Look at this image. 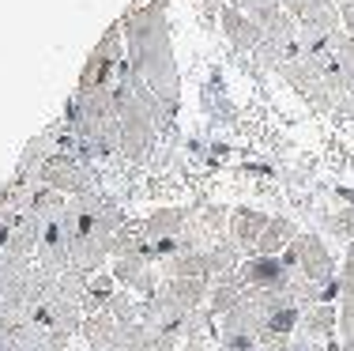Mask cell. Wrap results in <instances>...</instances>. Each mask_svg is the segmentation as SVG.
Here are the masks:
<instances>
[{
  "label": "cell",
  "mask_w": 354,
  "mask_h": 351,
  "mask_svg": "<svg viewBox=\"0 0 354 351\" xmlns=\"http://www.w3.org/2000/svg\"><path fill=\"white\" fill-rule=\"evenodd\" d=\"M121 30H124V57H129V64L170 110H177L181 106V72H177V57L170 46L166 12L155 4H140L121 19Z\"/></svg>",
  "instance_id": "cell-1"
},
{
  "label": "cell",
  "mask_w": 354,
  "mask_h": 351,
  "mask_svg": "<svg viewBox=\"0 0 354 351\" xmlns=\"http://www.w3.org/2000/svg\"><path fill=\"white\" fill-rule=\"evenodd\" d=\"M238 280L245 283L249 291H286L294 280H298V272L286 264V257L252 253V257H245V261H241Z\"/></svg>",
  "instance_id": "cell-2"
},
{
  "label": "cell",
  "mask_w": 354,
  "mask_h": 351,
  "mask_svg": "<svg viewBox=\"0 0 354 351\" xmlns=\"http://www.w3.org/2000/svg\"><path fill=\"white\" fill-rule=\"evenodd\" d=\"M113 280L124 283L129 291H136L140 298H151L158 287H162V272H158V264H151L143 253H136V249H129V253H117L113 261Z\"/></svg>",
  "instance_id": "cell-3"
},
{
  "label": "cell",
  "mask_w": 354,
  "mask_h": 351,
  "mask_svg": "<svg viewBox=\"0 0 354 351\" xmlns=\"http://www.w3.org/2000/svg\"><path fill=\"white\" fill-rule=\"evenodd\" d=\"M218 27H223L226 42H230L241 57H252V53H257V46L264 42V30H260L257 23H252L241 8H234V4H226L223 12H218Z\"/></svg>",
  "instance_id": "cell-4"
},
{
  "label": "cell",
  "mask_w": 354,
  "mask_h": 351,
  "mask_svg": "<svg viewBox=\"0 0 354 351\" xmlns=\"http://www.w3.org/2000/svg\"><path fill=\"white\" fill-rule=\"evenodd\" d=\"M268 219H272V215L257 212V208H230V238L241 246L245 257L257 253V242H260V234H264Z\"/></svg>",
  "instance_id": "cell-5"
},
{
  "label": "cell",
  "mask_w": 354,
  "mask_h": 351,
  "mask_svg": "<svg viewBox=\"0 0 354 351\" xmlns=\"http://www.w3.org/2000/svg\"><path fill=\"white\" fill-rule=\"evenodd\" d=\"M298 223H290L286 215H272L268 219V227L264 234H260V242H257V253H264V257H283L286 249L298 242Z\"/></svg>",
  "instance_id": "cell-6"
},
{
  "label": "cell",
  "mask_w": 354,
  "mask_h": 351,
  "mask_svg": "<svg viewBox=\"0 0 354 351\" xmlns=\"http://www.w3.org/2000/svg\"><path fill=\"white\" fill-rule=\"evenodd\" d=\"M117 295H121V291H117L113 272H95L91 276V287H87V314H102Z\"/></svg>",
  "instance_id": "cell-7"
},
{
  "label": "cell",
  "mask_w": 354,
  "mask_h": 351,
  "mask_svg": "<svg viewBox=\"0 0 354 351\" xmlns=\"http://www.w3.org/2000/svg\"><path fill=\"white\" fill-rule=\"evenodd\" d=\"M234 8H241V12H245L249 19L260 27V30H268V27H272V23H275V19H279V15L286 12V8H283V0H238Z\"/></svg>",
  "instance_id": "cell-8"
}]
</instances>
